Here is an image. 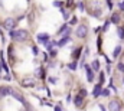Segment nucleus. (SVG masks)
I'll return each mask as SVG.
<instances>
[{"instance_id": "f257e3e1", "label": "nucleus", "mask_w": 124, "mask_h": 111, "mask_svg": "<svg viewBox=\"0 0 124 111\" xmlns=\"http://www.w3.org/2000/svg\"><path fill=\"white\" fill-rule=\"evenodd\" d=\"M77 36L78 38H85L87 36V33H88V28L85 26V25H79L78 28H77Z\"/></svg>"}, {"instance_id": "f03ea898", "label": "nucleus", "mask_w": 124, "mask_h": 111, "mask_svg": "<svg viewBox=\"0 0 124 111\" xmlns=\"http://www.w3.org/2000/svg\"><path fill=\"white\" fill-rule=\"evenodd\" d=\"M28 38V32L26 30H17V32H15V38L13 39H16V40H25Z\"/></svg>"}, {"instance_id": "7ed1b4c3", "label": "nucleus", "mask_w": 124, "mask_h": 111, "mask_svg": "<svg viewBox=\"0 0 124 111\" xmlns=\"http://www.w3.org/2000/svg\"><path fill=\"white\" fill-rule=\"evenodd\" d=\"M108 110L110 111H120L121 110V103H118V101H111V103L108 104Z\"/></svg>"}, {"instance_id": "20e7f679", "label": "nucleus", "mask_w": 124, "mask_h": 111, "mask_svg": "<svg viewBox=\"0 0 124 111\" xmlns=\"http://www.w3.org/2000/svg\"><path fill=\"white\" fill-rule=\"evenodd\" d=\"M20 85H22V87H26V88L33 87V85H35V79H33V78H25V79L20 81Z\"/></svg>"}, {"instance_id": "39448f33", "label": "nucleus", "mask_w": 124, "mask_h": 111, "mask_svg": "<svg viewBox=\"0 0 124 111\" xmlns=\"http://www.w3.org/2000/svg\"><path fill=\"white\" fill-rule=\"evenodd\" d=\"M15 26H16V22H15L13 19H6V20H4V28H7L9 30L13 29Z\"/></svg>"}, {"instance_id": "423d86ee", "label": "nucleus", "mask_w": 124, "mask_h": 111, "mask_svg": "<svg viewBox=\"0 0 124 111\" xmlns=\"http://www.w3.org/2000/svg\"><path fill=\"white\" fill-rule=\"evenodd\" d=\"M85 69H87V78H88V81L90 82H93L94 81V72H93V68L91 66H85Z\"/></svg>"}, {"instance_id": "0eeeda50", "label": "nucleus", "mask_w": 124, "mask_h": 111, "mask_svg": "<svg viewBox=\"0 0 124 111\" xmlns=\"http://www.w3.org/2000/svg\"><path fill=\"white\" fill-rule=\"evenodd\" d=\"M10 92H12V89H10V88H7V87H0V98H3V97L9 95Z\"/></svg>"}, {"instance_id": "6e6552de", "label": "nucleus", "mask_w": 124, "mask_h": 111, "mask_svg": "<svg viewBox=\"0 0 124 111\" xmlns=\"http://www.w3.org/2000/svg\"><path fill=\"white\" fill-rule=\"evenodd\" d=\"M38 40H39V42H43V43L48 42V40H49L48 33H39V35H38Z\"/></svg>"}, {"instance_id": "1a4fd4ad", "label": "nucleus", "mask_w": 124, "mask_h": 111, "mask_svg": "<svg viewBox=\"0 0 124 111\" xmlns=\"http://www.w3.org/2000/svg\"><path fill=\"white\" fill-rule=\"evenodd\" d=\"M110 22H111V23H116V25H117V23H120V15H118V13H113V15H111V20H110Z\"/></svg>"}, {"instance_id": "9d476101", "label": "nucleus", "mask_w": 124, "mask_h": 111, "mask_svg": "<svg viewBox=\"0 0 124 111\" xmlns=\"http://www.w3.org/2000/svg\"><path fill=\"white\" fill-rule=\"evenodd\" d=\"M93 95H94V97H98V95H101V85H100V84H98V85H95V87H94Z\"/></svg>"}, {"instance_id": "9b49d317", "label": "nucleus", "mask_w": 124, "mask_h": 111, "mask_svg": "<svg viewBox=\"0 0 124 111\" xmlns=\"http://www.w3.org/2000/svg\"><path fill=\"white\" fill-rule=\"evenodd\" d=\"M81 51H82V48L79 46V48H77V49H75V51L72 52V58H74L75 61H77V59L79 58V55H81Z\"/></svg>"}, {"instance_id": "f8f14e48", "label": "nucleus", "mask_w": 124, "mask_h": 111, "mask_svg": "<svg viewBox=\"0 0 124 111\" xmlns=\"http://www.w3.org/2000/svg\"><path fill=\"white\" fill-rule=\"evenodd\" d=\"M121 51H123V48H121L120 45H118V46H116V49H114V52H113V56H114V58H117V56L121 54Z\"/></svg>"}, {"instance_id": "ddd939ff", "label": "nucleus", "mask_w": 124, "mask_h": 111, "mask_svg": "<svg viewBox=\"0 0 124 111\" xmlns=\"http://www.w3.org/2000/svg\"><path fill=\"white\" fill-rule=\"evenodd\" d=\"M74 104L77 105V107H79V105H82V97H75V100H74Z\"/></svg>"}, {"instance_id": "4468645a", "label": "nucleus", "mask_w": 124, "mask_h": 111, "mask_svg": "<svg viewBox=\"0 0 124 111\" xmlns=\"http://www.w3.org/2000/svg\"><path fill=\"white\" fill-rule=\"evenodd\" d=\"M68 40H69V38H63V39H61L56 45H58V46H63L65 43H68Z\"/></svg>"}, {"instance_id": "2eb2a0df", "label": "nucleus", "mask_w": 124, "mask_h": 111, "mask_svg": "<svg viewBox=\"0 0 124 111\" xmlns=\"http://www.w3.org/2000/svg\"><path fill=\"white\" fill-rule=\"evenodd\" d=\"M98 69H100V62L95 59V61L93 62V71H98Z\"/></svg>"}, {"instance_id": "dca6fc26", "label": "nucleus", "mask_w": 124, "mask_h": 111, "mask_svg": "<svg viewBox=\"0 0 124 111\" xmlns=\"http://www.w3.org/2000/svg\"><path fill=\"white\" fill-rule=\"evenodd\" d=\"M117 32H118V38H120V39H124V29L118 26V30H117Z\"/></svg>"}, {"instance_id": "f3484780", "label": "nucleus", "mask_w": 124, "mask_h": 111, "mask_svg": "<svg viewBox=\"0 0 124 111\" xmlns=\"http://www.w3.org/2000/svg\"><path fill=\"white\" fill-rule=\"evenodd\" d=\"M68 68H69V69H72V71H74V69H77V62H75V61H74V62H71V63L68 65Z\"/></svg>"}, {"instance_id": "a211bd4d", "label": "nucleus", "mask_w": 124, "mask_h": 111, "mask_svg": "<svg viewBox=\"0 0 124 111\" xmlns=\"http://www.w3.org/2000/svg\"><path fill=\"white\" fill-rule=\"evenodd\" d=\"M117 69H118L120 72H124V63H123V62H118V65H117Z\"/></svg>"}, {"instance_id": "6ab92c4d", "label": "nucleus", "mask_w": 124, "mask_h": 111, "mask_svg": "<svg viewBox=\"0 0 124 111\" xmlns=\"http://www.w3.org/2000/svg\"><path fill=\"white\" fill-rule=\"evenodd\" d=\"M101 95L108 97V95H110V89H104V91H101Z\"/></svg>"}, {"instance_id": "aec40b11", "label": "nucleus", "mask_w": 124, "mask_h": 111, "mask_svg": "<svg viewBox=\"0 0 124 111\" xmlns=\"http://www.w3.org/2000/svg\"><path fill=\"white\" fill-rule=\"evenodd\" d=\"M87 95V89H81L79 91V97H85Z\"/></svg>"}, {"instance_id": "412c9836", "label": "nucleus", "mask_w": 124, "mask_h": 111, "mask_svg": "<svg viewBox=\"0 0 124 111\" xmlns=\"http://www.w3.org/2000/svg\"><path fill=\"white\" fill-rule=\"evenodd\" d=\"M54 6H55V7H61L62 3H61V1H54Z\"/></svg>"}, {"instance_id": "4be33fe9", "label": "nucleus", "mask_w": 124, "mask_h": 111, "mask_svg": "<svg viewBox=\"0 0 124 111\" xmlns=\"http://www.w3.org/2000/svg\"><path fill=\"white\" fill-rule=\"evenodd\" d=\"M104 82V74H100V85Z\"/></svg>"}, {"instance_id": "5701e85b", "label": "nucleus", "mask_w": 124, "mask_h": 111, "mask_svg": "<svg viewBox=\"0 0 124 111\" xmlns=\"http://www.w3.org/2000/svg\"><path fill=\"white\" fill-rule=\"evenodd\" d=\"M32 51H33L35 55H38V48H36V46H32Z\"/></svg>"}, {"instance_id": "b1692460", "label": "nucleus", "mask_w": 124, "mask_h": 111, "mask_svg": "<svg viewBox=\"0 0 124 111\" xmlns=\"http://www.w3.org/2000/svg\"><path fill=\"white\" fill-rule=\"evenodd\" d=\"M110 23H111V22H105V25H104V30H107V29H108Z\"/></svg>"}, {"instance_id": "393cba45", "label": "nucleus", "mask_w": 124, "mask_h": 111, "mask_svg": "<svg viewBox=\"0 0 124 111\" xmlns=\"http://www.w3.org/2000/svg\"><path fill=\"white\" fill-rule=\"evenodd\" d=\"M56 81H58L56 78H49V82H51V84H55Z\"/></svg>"}, {"instance_id": "a878e982", "label": "nucleus", "mask_w": 124, "mask_h": 111, "mask_svg": "<svg viewBox=\"0 0 124 111\" xmlns=\"http://www.w3.org/2000/svg\"><path fill=\"white\" fill-rule=\"evenodd\" d=\"M52 46H54L52 43H48V45H46V49H48V51H51V49H52Z\"/></svg>"}, {"instance_id": "bb28decb", "label": "nucleus", "mask_w": 124, "mask_h": 111, "mask_svg": "<svg viewBox=\"0 0 124 111\" xmlns=\"http://www.w3.org/2000/svg\"><path fill=\"white\" fill-rule=\"evenodd\" d=\"M78 7H79V10H84V4H82V3H79Z\"/></svg>"}, {"instance_id": "cd10ccee", "label": "nucleus", "mask_w": 124, "mask_h": 111, "mask_svg": "<svg viewBox=\"0 0 124 111\" xmlns=\"http://www.w3.org/2000/svg\"><path fill=\"white\" fill-rule=\"evenodd\" d=\"M75 23H77V17H74V19L71 20V25H75Z\"/></svg>"}, {"instance_id": "c85d7f7f", "label": "nucleus", "mask_w": 124, "mask_h": 111, "mask_svg": "<svg viewBox=\"0 0 124 111\" xmlns=\"http://www.w3.org/2000/svg\"><path fill=\"white\" fill-rule=\"evenodd\" d=\"M118 7H120L121 10H124V3H120V4H118Z\"/></svg>"}, {"instance_id": "c756f323", "label": "nucleus", "mask_w": 124, "mask_h": 111, "mask_svg": "<svg viewBox=\"0 0 124 111\" xmlns=\"http://www.w3.org/2000/svg\"><path fill=\"white\" fill-rule=\"evenodd\" d=\"M56 55V51H51V56H55Z\"/></svg>"}, {"instance_id": "7c9ffc66", "label": "nucleus", "mask_w": 124, "mask_h": 111, "mask_svg": "<svg viewBox=\"0 0 124 111\" xmlns=\"http://www.w3.org/2000/svg\"><path fill=\"white\" fill-rule=\"evenodd\" d=\"M100 110H101V111H105V108H104V105H102V104H100Z\"/></svg>"}, {"instance_id": "2f4dec72", "label": "nucleus", "mask_w": 124, "mask_h": 111, "mask_svg": "<svg viewBox=\"0 0 124 111\" xmlns=\"http://www.w3.org/2000/svg\"><path fill=\"white\" fill-rule=\"evenodd\" d=\"M55 111H62L61 107H55Z\"/></svg>"}, {"instance_id": "473e14b6", "label": "nucleus", "mask_w": 124, "mask_h": 111, "mask_svg": "<svg viewBox=\"0 0 124 111\" xmlns=\"http://www.w3.org/2000/svg\"><path fill=\"white\" fill-rule=\"evenodd\" d=\"M66 3H68V6H71V4H72V0H68Z\"/></svg>"}, {"instance_id": "72a5a7b5", "label": "nucleus", "mask_w": 124, "mask_h": 111, "mask_svg": "<svg viewBox=\"0 0 124 111\" xmlns=\"http://www.w3.org/2000/svg\"><path fill=\"white\" fill-rule=\"evenodd\" d=\"M123 81H124V79H123Z\"/></svg>"}]
</instances>
